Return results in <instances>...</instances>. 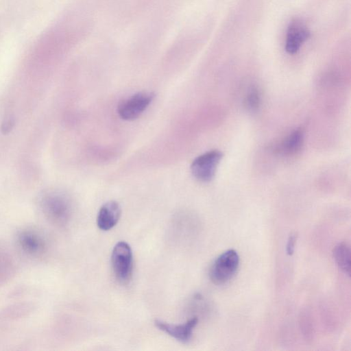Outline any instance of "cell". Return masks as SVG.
I'll use <instances>...</instances> for the list:
<instances>
[{
    "instance_id": "5b68a950",
    "label": "cell",
    "mask_w": 351,
    "mask_h": 351,
    "mask_svg": "<svg viewBox=\"0 0 351 351\" xmlns=\"http://www.w3.org/2000/svg\"><path fill=\"white\" fill-rule=\"evenodd\" d=\"M311 32L306 23L300 19L290 21L286 34L285 49L289 54L296 53L310 37Z\"/></svg>"
},
{
    "instance_id": "3957f363",
    "label": "cell",
    "mask_w": 351,
    "mask_h": 351,
    "mask_svg": "<svg viewBox=\"0 0 351 351\" xmlns=\"http://www.w3.org/2000/svg\"><path fill=\"white\" fill-rule=\"evenodd\" d=\"M222 156L220 151L215 149L195 158L191 165V171L194 178L202 182L211 181Z\"/></svg>"
},
{
    "instance_id": "277c9868",
    "label": "cell",
    "mask_w": 351,
    "mask_h": 351,
    "mask_svg": "<svg viewBox=\"0 0 351 351\" xmlns=\"http://www.w3.org/2000/svg\"><path fill=\"white\" fill-rule=\"evenodd\" d=\"M154 98V94L151 91L135 93L119 104L118 114L124 120H134L143 113Z\"/></svg>"
},
{
    "instance_id": "8fae6325",
    "label": "cell",
    "mask_w": 351,
    "mask_h": 351,
    "mask_svg": "<svg viewBox=\"0 0 351 351\" xmlns=\"http://www.w3.org/2000/svg\"><path fill=\"white\" fill-rule=\"evenodd\" d=\"M334 260L338 267L348 276L350 275V248L346 243H338L332 250Z\"/></svg>"
},
{
    "instance_id": "8992f818",
    "label": "cell",
    "mask_w": 351,
    "mask_h": 351,
    "mask_svg": "<svg viewBox=\"0 0 351 351\" xmlns=\"http://www.w3.org/2000/svg\"><path fill=\"white\" fill-rule=\"evenodd\" d=\"M197 323V317L182 324H171L159 319L154 321V324L158 328L182 343H186L191 339L193 329Z\"/></svg>"
},
{
    "instance_id": "5bb4252c",
    "label": "cell",
    "mask_w": 351,
    "mask_h": 351,
    "mask_svg": "<svg viewBox=\"0 0 351 351\" xmlns=\"http://www.w3.org/2000/svg\"><path fill=\"white\" fill-rule=\"evenodd\" d=\"M13 124L14 123L11 119L5 121V123H4L2 126V131L3 133L5 134L9 132L12 128Z\"/></svg>"
},
{
    "instance_id": "7a4b0ae2",
    "label": "cell",
    "mask_w": 351,
    "mask_h": 351,
    "mask_svg": "<svg viewBox=\"0 0 351 351\" xmlns=\"http://www.w3.org/2000/svg\"><path fill=\"white\" fill-rule=\"evenodd\" d=\"M111 263L117 279L121 282H127L132 276L133 267L132 251L128 243L120 241L114 245Z\"/></svg>"
},
{
    "instance_id": "9c48e42d",
    "label": "cell",
    "mask_w": 351,
    "mask_h": 351,
    "mask_svg": "<svg viewBox=\"0 0 351 351\" xmlns=\"http://www.w3.org/2000/svg\"><path fill=\"white\" fill-rule=\"evenodd\" d=\"M19 243L21 247L30 254H38L43 251L45 243L38 234L26 231L22 232L19 236Z\"/></svg>"
},
{
    "instance_id": "ba28073f",
    "label": "cell",
    "mask_w": 351,
    "mask_h": 351,
    "mask_svg": "<svg viewBox=\"0 0 351 351\" xmlns=\"http://www.w3.org/2000/svg\"><path fill=\"white\" fill-rule=\"evenodd\" d=\"M121 206L115 201H109L105 203L99 209L97 224L101 230L112 229L119 221L121 216Z\"/></svg>"
},
{
    "instance_id": "6da1fadb",
    "label": "cell",
    "mask_w": 351,
    "mask_h": 351,
    "mask_svg": "<svg viewBox=\"0 0 351 351\" xmlns=\"http://www.w3.org/2000/svg\"><path fill=\"white\" fill-rule=\"evenodd\" d=\"M239 265V256L233 249L228 250L220 254L212 264L209 276L216 285H223L231 280Z\"/></svg>"
},
{
    "instance_id": "7c38bea8",
    "label": "cell",
    "mask_w": 351,
    "mask_h": 351,
    "mask_svg": "<svg viewBox=\"0 0 351 351\" xmlns=\"http://www.w3.org/2000/svg\"><path fill=\"white\" fill-rule=\"evenodd\" d=\"M261 97L260 91L256 87H251L244 99V105L247 110L254 112L261 105Z\"/></svg>"
},
{
    "instance_id": "52a82bcc",
    "label": "cell",
    "mask_w": 351,
    "mask_h": 351,
    "mask_svg": "<svg viewBox=\"0 0 351 351\" xmlns=\"http://www.w3.org/2000/svg\"><path fill=\"white\" fill-rule=\"evenodd\" d=\"M43 208L49 217L56 222L65 221L70 213V206L67 199L60 195H51L46 197Z\"/></svg>"
},
{
    "instance_id": "4fadbf2b",
    "label": "cell",
    "mask_w": 351,
    "mask_h": 351,
    "mask_svg": "<svg viewBox=\"0 0 351 351\" xmlns=\"http://www.w3.org/2000/svg\"><path fill=\"white\" fill-rule=\"evenodd\" d=\"M297 241L295 233H291L287 241L286 252L289 256L293 255L295 250V245Z\"/></svg>"
},
{
    "instance_id": "30bf717a",
    "label": "cell",
    "mask_w": 351,
    "mask_h": 351,
    "mask_svg": "<svg viewBox=\"0 0 351 351\" xmlns=\"http://www.w3.org/2000/svg\"><path fill=\"white\" fill-rule=\"evenodd\" d=\"M304 142V133L300 129L290 133L283 140L280 146V151L285 155H293L300 150Z\"/></svg>"
}]
</instances>
